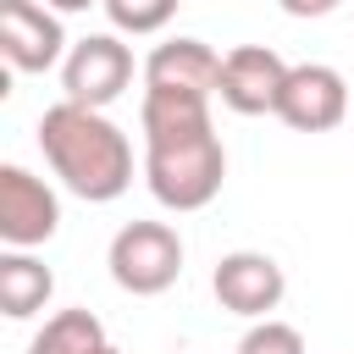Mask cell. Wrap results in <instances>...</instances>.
I'll list each match as a JSON object with an SVG mask.
<instances>
[{
	"label": "cell",
	"instance_id": "1",
	"mask_svg": "<svg viewBox=\"0 0 354 354\" xmlns=\"http://www.w3.org/2000/svg\"><path fill=\"white\" fill-rule=\"evenodd\" d=\"M144 183L166 210H205L227 183V149L210 122V100L144 88Z\"/></svg>",
	"mask_w": 354,
	"mask_h": 354
},
{
	"label": "cell",
	"instance_id": "2",
	"mask_svg": "<svg viewBox=\"0 0 354 354\" xmlns=\"http://www.w3.org/2000/svg\"><path fill=\"white\" fill-rule=\"evenodd\" d=\"M39 149L61 177V188L88 205H111L133 188V144L105 111H88L72 100L50 105L39 116Z\"/></svg>",
	"mask_w": 354,
	"mask_h": 354
},
{
	"label": "cell",
	"instance_id": "3",
	"mask_svg": "<svg viewBox=\"0 0 354 354\" xmlns=\"http://www.w3.org/2000/svg\"><path fill=\"white\" fill-rule=\"evenodd\" d=\"M111 282L133 299H155L183 277V238L171 221H127L105 249Z\"/></svg>",
	"mask_w": 354,
	"mask_h": 354
},
{
	"label": "cell",
	"instance_id": "4",
	"mask_svg": "<svg viewBox=\"0 0 354 354\" xmlns=\"http://www.w3.org/2000/svg\"><path fill=\"white\" fill-rule=\"evenodd\" d=\"M127 83H133V50L116 33H88L61 61V88H66L72 105L105 111V105H116L127 94Z\"/></svg>",
	"mask_w": 354,
	"mask_h": 354
},
{
	"label": "cell",
	"instance_id": "5",
	"mask_svg": "<svg viewBox=\"0 0 354 354\" xmlns=\"http://www.w3.org/2000/svg\"><path fill=\"white\" fill-rule=\"evenodd\" d=\"M277 116H282L293 133H332V127L348 116V77H343L337 66H326V61H299V66H288Z\"/></svg>",
	"mask_w": 354,
	"mask_h": 354
},
{
	"label": "cell",
	"instance_id": "6",
	"mask_svg": "<svg viewBox=\"0 0 354 354\" xmlns=\"http://www.w3.org/2000/svg\"><path fill=\"white\" fill-rule=\"evenodd\" d=\"M61 227V199L44 177H33L28 166H0V238L6 249H33L50 243Z\"/></svg>",
	"mask_w": 354,
	"mask_h": 354
},
{
	"label": "cell",
	"instance_id": "7",
	"mask_svg": "<svg viewBox=\"0 0 354 354\" xmlns=\"http://www.w3.org/2000/svg\"><path fill=\"white\" fill-rule=\"evenodd\" d=\"M210 293H216L221 310H232V315H243V321H266V315L282 304L288 277H282V266H277L271 254H260V249H232V254L216 260Z\"/></svg>",
	"mask_w": 354,
	"mask_h": 354
},
{
	"label": "cell",
	"instance_id": "8",
	"mask_svg": "<svg viewBox=\"0 0 354 354\" xmlns=\"http://www.w3.org/2000/svg\"><path fill=\"white\" fill-rule=\"evenodd\" d=\"M0 55L17 72H50L66 61V28L39 0H0Z\"/></svg>",
	"mask_w": 354,
	"mask_h": 354
},
{
	"label": "cell",
	"instance_id": "9",
	"mask_svg": "<svg viewBox=\"0 0 354 354\" xmlns=\"http://www.w3.org/2000/svg\"><path fill=\"white\" fill-rule=\"evenodd\" d=\"M282 83H288V61L271 50V44H238L221 55V105L238 111V116H277V100H282Z\"/></svg>",
	"mask_w": 354,
	"mask_h": 354
},
{
	"label": "cell",
	"instance_id": "10",
	"mask_svg": "<svg viewBox=\"0 0 354 354\" xmlns=\"http://www.w3.org/2000/svg\"><path fill=\"white\" fill-rule=\"evenodd\" d=\"M144 83L149 88H171V94H199L210 100L221 88V55L205 39H166L149 50L144 61Z\"/></svg>",
	"mask_w": 354,
	"mask_h": 354
},
{
	"label": "cell",
	"instance_id": "11",
	"mask_svg": "<svg viewBox=\"0 0 354 354\" xmlns=\"http://www.w3.org/2000/svg\"><path fill=\"white\" fill-rule=\"evenodd\" d=\"M50 293H55V277H50L44 260H33L28 249H6V254H0V310H6L11 321L39 315V310L50 304Z\"/></svg>",
	"mask_w": 354,
	"mask_h": 354
},
{
	"label": "cell",
	"instance_id": "12",
	"mask_svg": "<svg viewBox=\"0 0 354 354\" xmlns=\"http://www.w3.org/2000/svg\"><path fill=\"white\" fill-rule=\"evenodd\" d=\"M28 354H122V348L105 337L94 310H55L44 332L28 343Z\"/></svg>",
	"mask_w": 354,
	"mask_h": 354
},
{
	"label": "cell",
	"instance_id": "13",
	"mask_svg": "<svg viewBox=\"0 0 354 354\" xmlns=\"http://www.w3.org/2000/svg\"><path fill=\"white\" fill-rule=\"evenodd\" d=\"M116 33H160L183 0H100Z\"/></svg>",
	"mask_w": 354,
	"mask_h": 354
},
{
	"label": "cell",
	"instance_id": "14",
	"mask_svg": "<svg viewBox=\"0 0 354 354\" xmlns=\"http://www.w3.org/2000/svg\"><path fill=\"white\" fill-rule=\"evenodd\" d=\"M232 354H310V348H304V332H299V326L266 315V321H254V326L238 337Z\"/></svg>",
	"mask_w": 354,
	"mask_h": 354
},
{
	"label": "cell",
	"instance_id": "15",
	"mask_svg": "<svg viewBox=\"0 0 354 354\" xmlns=\"http://www.w3.org/2000/svg\"><path fill=\"white\" fill-rule=\"evenodd\" d=\"M277 6H282L288 17H304V22H310V17H332L343 0H277Z\"/></svg>",
	"mask_w": 354,
	"mask_h": 354
},
{
	"label": "cell",
	"instance_id": "16",
	"mask_svg": "<svg viewBox=\"0 0 354 354\" xmlns=\"http://www.w3.org/2000/svg\"><path fill=\"white\" fill-rule=\"evenodd\" d=\"M39 6H50V11L61 17V11H88V6H100V0H39Z\"/></svg>",
	"mask_w": 354,
	"mask_h": 354
}]
</instances>
